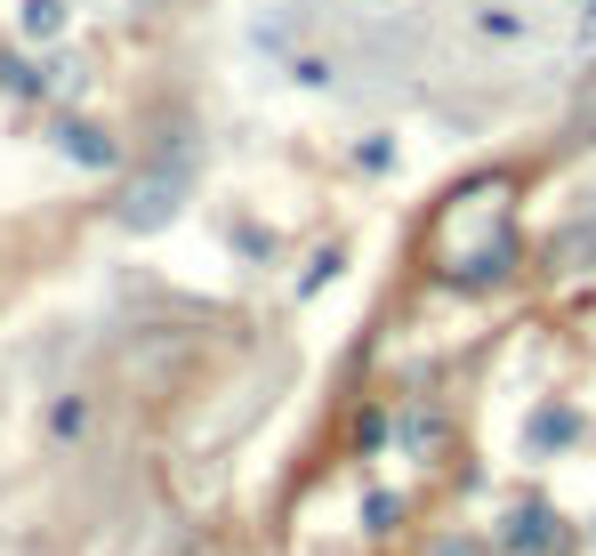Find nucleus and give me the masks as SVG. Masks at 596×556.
<instances>
[{
	"label": "nucleus",
	"mask_w": 596,
	"mask_h": 556,
	"mask_svg": "<svg viewBox=\"0 0 596 556\" xmlns=\"http://www.w3.org/2000/svg\"><path fill=\"white\" fill-rule=\"evenodd\" d=\"M186 194H194V162L186 154H162L154 169H137V178H129V194H121L114 218L129 234H154V226H169V218L186 211Z\"/></svg>",
	"instance_id": "f257e3e1"
},
{
	"label": "nucleus",
	"mask_w": 596,
	"mask_h": 556,
	"mask_svg": "<svg viewBox=\"0 0 596 556\" xmlns=\"http://www.w3.org/2000/svg\"><path fill=\"white\" fill-rule=\"evenodd\" d=\"M500 548H508V556H548V548H556V508H548V500H524V508H508Z\"/></svg>",
	"instance_id": "f03ea898"
},
{
	"label": "nucleus",
	"mask_w": 596,
	"mask_h": 556,
	"mask_svg": "<svg viewBox=\"0 0 596 556\" xmlns=\"http://www.w3.org/2000/svg\"><path fill=\"white\" fill-rule=\"evenodd\" d=\"M57 146H65V162H81V169H114V137L89 129V121H65Z\"/></svg>",
	"instance_id": "7ed1b4c3"
},
{
	"label": "nucleus",
	"mask_w": 596,
	"mask_h": 556,
	"mask_svg": "<svg viewBox=\"0 0 596 556\" xmlns=\"http://www.w3.org/2000/svg\"><path fill=\"white\" fill-rule=\"evenodd\" d=\"M476 32H492V41H540V17H516V9H476Z\"/></svg>",
	"instance_id": "20e7f679"
},
{
	"label": "nucleus",
	"mask_w": 596,
	"mask_h": 556,
	"mask_svg": "<svg viewBox=\"0 0 596 556\" xmlns=\"http://www.w3.org/2000/svg\"><path fill=\"white\" fill-rule=\"evenodd\" d=\"M25 32L32 41H57L65 32V0H25Z\"/></svg>",
	"instance_id": "39448f33"
},
{
	"label": "nucleus",
	"mask_w": 596,
	"mask_h": 556,
	"mask_svg": "<svg viewBox=\"0 0 596 556\" xmlns=\"http://www.w3.org/2000/svg\"><path fill=\"white\" fill-rule=\"evenodd\" d=\"M363 516H371V533H388V525H395V516H403V508H395L388 492H371V500H363Z\"/></svg>",
	"instance_id": "423d86ee"
},
{
	"label": "nucleus",
	"mask_w": 596,
	"mask_h": 556,
	"mask_svg": "<svg viewBox=\"0 0 596 556\" xmlns=\"http://www.w3.org/2000/svg\"><path fill=\"white\" fill-rule=\"evenodd\" d=\"M89 428V403H57V436H81Z\"/></svg>",
	"instance_id": "0eeeda50"
}]
</instances>
